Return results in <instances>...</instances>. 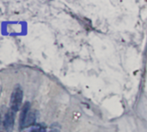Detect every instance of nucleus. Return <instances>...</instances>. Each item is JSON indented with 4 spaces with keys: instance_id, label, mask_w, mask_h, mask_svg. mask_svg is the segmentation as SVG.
Instances as JSON below:
<instances>
[{
    "instance_id": "obj_1",
    "label": "nucleus",
    "mask_w": 147,
    "mask_h": 132,
    "mask_svg": "<svg viewBox=\"0 0 147 132\" xmlns=\"http://www.w3.org/2000/svg\"><path fill=\"white\" fill-rule=\"evenodd\" d=\"M23 97H24L23 89L19 85H17L11 92V99H10L11 109L14 111L15 112H17L20 109L22 101H23Z\"/></svg>"
},
{
    "instance_id": "obj_2",
    "label": "nucleus",
    "mask_w": 147,
    "mask_h": 132,
    "mask_svg": "<svg viewBox=\"0 0 147 132\" xmlns=\"http://www.w3.org/2000/svg\"><path fill=\"white\" fill-rule=\"evenodd\" d=\"M15 111L10 109L4 116L3 125L6 130H11L13 129L14 123H15Z\"/></svg>"
},
{
    "instance_id": "obj_3",
    "label": "nucleus",
    "mask_w": 147,
    "mask_h": 132,
    "mask_svg": "<svg viewBox=\"0 0 147 132\" xmlns=\"http://www.w3.org/2000/svg\"><path fill=\"white\" fill-rule=\"evenodd\" d=\"M30 102H25V104L23 105L22 109H21V113H20V117H19V125L20 127L22 128L24 123V121L30 112Z\"/></svg>"
},
{
    "instance_id": "obj_4",
    "label": "nucleus",
    "mask_w": 147,
    "mask_h": 132,
    "mask_svg": "<svg viewBox=\"0 0 147 132\" xmlns=\"http://www.w3.org/2000/svg\"><path fill=\"white\" fill-rule=\"evenodd\" d=\"M35 122H36V114L34 112L30 111L28 116H27V117H26V119H25V121H24V123L22 129L30 128V127L33 126Z\"/></svg>"
},
{
    "instance_id": "obj_5",
    "label": "nucleus",
    "mask_w": 147,
    "mask_h": 132,
    "mask_svg": "<svg viewBox=\"0 0 147 132\" xmlns=\"http://www.w3.org/2000/svg\"><path fill=\"white\" fill-rule=\"evenodd\" d=\"M29 132H46V129L44 128L40 127L39 125H33L31 126Z\"/></svg>"
}]
</instances>
